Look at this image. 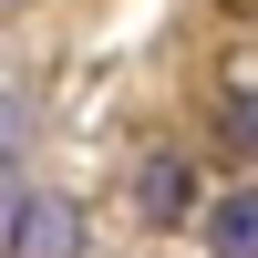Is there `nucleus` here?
<instances>
[{
	"label": "nucleus",
	"mask_w": 258,
	"mask_h": 258,
	"mask_svg": "<svg viewBox=\"0 0 258 258\" xmlns=\"http://www.w3.org/2000/svg\"><path fill=\"white\" fill-rule=\"evenodd\" d=\"M135 207H145L155 227H176L186 207H197V165H186V155H145V165H135Z\"/></svg>",
	"instance_id": "obj_2"
},
{
	"label": "nucleus",
	"mask_w": 258,
	"mask_h": 258,
	"mask_svg": "<svg viewBox=\"0 0 258 258\" xmlns=\"http://www.w3.org/2000/svg\"><path fill=\"white\" fill-rule=\"evenodd\" d=\"M227 124H238V145L258 155V93H248V103H238V114H227Z\"/></svg>",
	"instance_id": "obj_4"
},
{
	"label": "nucleus",
	"mask_w": 258,
	"mask_h": 258,
	"mask_svg": "<svg viewBox=\"0 0 258 258\" xmlns=\"http://www.w3.org/2000/svg\"><path fill=\"white\" fill-rule=\"evenodd\" d=\"M11 217H21V207H11V186H0V248H11Z\"/></svg>",
	"instance_id": "obj_5"
},
{
	"label": "nucleus",
	"mask_w": 258,
	"mask_h": 258,
	"mask_svg": "<svg viewBox=\"0 0 258 258\" xmlns=\"http://www.w3.org/2000/svg\"><path fill=\"white\" fill-rule=\"evenodd\" d=\"M207 248L217 258H258V186H238V197L207 207Z\"/></svg>",
	"instance_id": "obj_3"
},
{
	"label": "nucleus",
	"mask_w": 258,
	"mask_h": 258,
	"mask_svg": "<svg viewBox=\"0 0 258 258\" xmlns=\"http://www.w3.org/2000/svg\"><path fill=\"white\" fill-rule=\"evenodd\" d=\"M11 258H83V207H73V197H21Z\"/></svg>",
	"instance_id": "obj_1"
}]
</instances>
